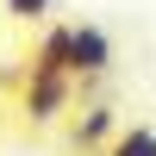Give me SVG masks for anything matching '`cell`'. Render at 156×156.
I'll use <instances>...</instances> for the list:
<instances>
[{
  "label": "cell",
  "mask_w": 156,
  "mask_h": 156,
  "mask_svg": "<svg viewBox=\"0 0 156 156\" xmlns=\"http://www.w3.org/2000/svg\"><path fill=\"white\" fill-rule=\"evenodd\" d=\"M100 156H106V150H100Z\"/></svg>",
  "instance_id": "cell-7"
},
{
  "label": "cell",
  "mask_w": 156,
  "mask_h": 156,
  "mask_svg": "<svg viewBox=\"0 0 156 156\" xmlns=\"http://www.w3.org/2000/svg\"><path fill=\"white\" fill-rule=\"evenodd\" d=\"M75 75H44V69H25V81H19V112L31 125H56L62 112H69V100H75Z\"/></svg>",
  "instance_id": "cell-1"
},
{
  "label": "cell",
  "mask_w": 156,
  "mask_h": 156,
  "mask_svg": "<svg viewBox=\"0 0 156 156\" xmlns=\"http://www.w3.org/2000/svg\"><path fill=\"white\" fill-rule=\"evenodd\" d=\"M25 69H44V75H69V25H44L37 31V50Z\"/></svg>",
  "instance_id": "cell-4"
},
{
  "label": "cell",
  "mask_w": 156,
  "mask_h": 156,
  "mask_svg": "<svg viewBox=\"0 0 156 156\" xmlns=\"http://www.w3.org/2000/svg\"><path fill=\"white\" fill-rule=\"evenodd\" d=\"M106 69H112V31L94 25V19L69 25V75L75 81H100Z\"/></svg>",
  "instance_id": "cell-2"
},
{
  "label": "cell",
  "mask_w": 156,
  "mask_h": 156,
  "mask_svg": "<svg viewBox=\"0 0 156 156\" xmlns=\"http://www.w3.org/2000/svg\"><path fill=\"white\" fill-rule=\"evenodd\" d=\"M112 137H119V112H112L106 100H87V106L75 112V125H69V150L75 156H100Z\"/></svg>",
  "instance_id": "cell-3"
},
{
  "label": "cell",
  "mask_w": 156,
  "mask_h": 156,
  "mask_svg": "<svg viewBox=\"0 0 156 156\" xmlns=\"http://www.w3.org/2000/svg\"><path fill=\"white\" fill-rule=\"evenodd\" d=\"M0 12L19 25H50V12H56V0H0Z\"/></svg>",
  "instance_id": "cell-6"
},
{
  "label": "cell",
  "mask_w": 156,
  "mask_h": 156,
  "mask_svg": "<svg viewBox=\"0 0 156 156\" xmlns=\"http://www.w3.org/2000/svg\"><path fill=\"white\" fill-rule=\"evenodd\" d=\"M106 156H156V125H119Z\"/></svg>",
  "instance_id": "cell-5"
}]
</instances>
